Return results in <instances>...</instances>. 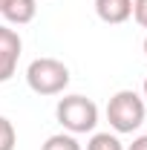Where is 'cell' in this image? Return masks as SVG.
<instances>
[{
    "label": "cell",
    "instance_id": "1",
    "mask_svg": "<svg viewBox=\"0 0 147 150\" xmlns=\"http://www.w3.org/2000/svg\"><path fill=\"white\" fill-rule=\"evenodd\" d=\"M55 118L72 136L92 133L95 124H98V104L92 98H87V95H64V98H58Z\"/></svg>",
    "mask_w": 147,
    "mask_h": 150
},
{
    "label": "cell",
    "instance_id": "2",
    "mask_svg": "<svg viewBox=\"0 0 147 150\" xmlns=\"http://www.w3.org/2000/svg\"><path fill=\"white\" fill-rule=\"evenodd\" d=\"M144 115H147L144 98L133 90H118L107 101V121L115 133H136L144 124Z\"/></svg>",
    "mask_w": 147,
    "mask_h": 150
},
{
    "label": "cell",
    "instance_id": "3",
    "mask_svg": "<svg viewBox=\"0 0 147 150\" xmlns=\"http://www.w3.org/2000/svg\"><path fill=\"white\" fill-rule=\"evenodd\" d=\"M26 84L37 95H61L69 87V67L58 58H35L26 67Z\"/></svg>",
    "mask_w": 147,
    "mask_h": 150
},
{
    "label": "cell",
    "instance_id": "4",
    "mask_svg": "<svg viewBox=\"0 0 147 150\" xmlns=\"http://www.w3.org/2000/svg\"><path fill=\"white\" fill-rule=\"evenodd\" d=\"M20 52H23V40H20L18 29L0 26V84H6V81L15 78Z\"/></svg>",
    "mask_w": 147,
    "mask_h": 150
},
{
    "label": "cell",
    "instance_id": "5",
    "mask_svg": "<svg viewBox=\"0 0 147 150\" xmlns=\"http://www.w3.org/2000/svg\"><path fill=\"white\" fill-rule=\"evenodd\" d=\"M95 15L110 26L127 23L133 18V0H95Z\"/></svg>",
    "mask_w": 147,
    "mask_h": 150
},
{
    "label": "cell",
    "instance_id": "6",
    "mask_svg": "<svg viewBox=\"0 0 147 150\" xmlns=\"http://www.w3.org/2000/svg\"><path fill=\"white\" fill-rule=\"evenodd\" d=\"M9 26H26L37 15V0H6L3 12H0Z\"/></svg>",
    "mask_w": 147,
    "mask_h": 150
},
{
    "label": "cell",
    "instance_id": "7",
    "mask_svg": "<svg viewBox=\"0 0 147 150\" xmlns=\"http://www.w3.org/2000/svg\"><path fill=\"white\" fill-rule=\"evenodd\" d=\"M87 150H124V144L115 133H92L87 142Z\"/></svg>",
    "mask_w": 147,
    "mask_h": 150
},
{
    "label": "cell",
    "instance_id": "8",
    "mask_svg": "<svg viewBox=\"0 0 147 150\" xmlns=\"http://www.w3.org/2000/svg\"><path fill=\"white\" fill-rule=\"evenodd\" d=\"M40 150H81V144L72 133H55L40 144Z\"/></svg>",
    "mask_w": 147,
    "mask_h": 150
},
{
    "label": "cell",
    "instance_id": "9",
    "mask_svg": "<svg viewBox=\"0 0 147 150\" xmlns=\"http://www.w3.org/2000/svg\"><path fill=\"white\" fill-rule=\"evenodd\" d=\"M15 144H18L15 124H12L6 115H0V150H15Z\"/></svg>",
    "mask_w": 147,
    "mask_h": 150
},
{
    "label": "cell",
    "instance_id": "10",
    "mask_svg": "<svg viewBox=\"0 0 147 150\" xmlns=\"http://www.w3.org/2000/svg\"><path fill=\"white\" fill-rule=\"evenodd\" d=\"M133 20L147 29V0H133Z\"/></svg>",
    "mask_w": 147,
    "mask_h": 150
},
{
    "label": "cell",
    "instance_id": "11",
    "mask_svg": "<svg viewBox=\"0 0 147 150\" xmlns=\"http://www.w3.org/2000/svg\"><path fill=\"white\" fill-rule=\"evenodd\" d=\"M124 150H147V136H139V139H133V144Z\"/></svg>",
    "mask_w": 147,
    "mask_h": 150
},
{
    "label": "cell",
    "instance_id": "12",
    "mask_svg": "<svg viewBox=\"0 0 147 150\" xmlns=\"http://www.w3.org/2000/svg\"><path fill=\"white\" fill-rule=\"evenodd\" d=\"M141 98H144V104H147V78H144V84H141Z\"/></svg>",
    "mask_w": 147,
    "mask_h": 150
},
{
    "label": "cell",
    "instance_id": "13",
    "mask_svg": "<svg viewBox=\"0 0 147 150\" xmlns=\"http://www.w3.org/2000/svg\"><path fill=\"white\" fill-rule=\"evenodd\" d=\"M3 6H6V0H0V12H3Z\"/></svg>",
    "mask_w": 147,
    "mask_h": 150
},
{
    "label": "cell",
    "instance_id": "14",
    "mask_svg": "<svg viewBox=\"0 0 147 150\" xmlns=\"http://www.w3.org/2000/svg\"><path fill=\"white\" fill-rule=\"evenodd\" d=\"M144 55H147V38H144Z\"/></svg>",
    "mask_w": 147,
    "mask_h": 150
}]
</instances>
